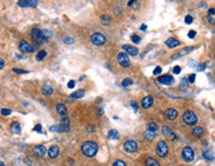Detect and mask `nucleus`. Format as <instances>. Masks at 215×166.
Wrapping results in <instances>:
<instances>
[{
  "label": "nucleus",
  "mask_w": 215,
  "mask_h": 166,
  "mask_svg": "<svg viewBox=\"0 0 215 166\" xmlns=\"http://www.w3.org/2000/svg\"><path fill=\"white\" fill-rule=\"evenodd\" d=\"M4 65H5V62H4V60L0 57V69H2L4 67Z\"/></svg>",
  "instance_id": "obj_51"
},
{
  "label": "nucleus",
  "mask_w": 215,
  "mask_h": 166,
  "mask_svg": "<svg viewBox=\"0 0 215 166\" xmlns=\"http://www.w3.org/2000/svg\"><path fill=\"white\" fill-rule=\"evenodd\" d=\"M100 22L102 23L104 26H107L111 23V18L108 15H103L100 17Z\"/></svg>",
  "instance_id": "obj_29"
},
{
  "label": "nucleus",
  "mask_w": 215,
  "mask_h": 166,
  "mask_svg": "<svg viewBox=\"0 0 215 166\" xmlns=\"http://www.w3.org/2000/svg\"><path fill=\"white\" fill-rule=\"evenodd\" d=\"M69 119L68 118V116H65V117L62 118V124L69 125Z\"/></svg>",
  "instance_id": "obj_45"
},
{
  "label": "nucleus",
  "mask_w": 215,
  "mask_h": 166,
  "mask_svg": "<svg viewBox=\"0 0 215 166\" xmlns=\"http://www.w3.org/2000/svg\"><path fill=\"white\" fill-rule=\"evenodd\" d=\"M179 85H181V87L182 89L187 88V86H188V80L185 77L184 78H181V82H179Z\"/></svg>",
  "instance_id": "obj_32"
},
{
  "label": "nucleus",
  "mask_w": 215,
  "mask_h": 166,
  "mask_svg": "<svg viewBox=\"0 0 215 166\" xmlns=\"http://www.w3.org/2000/svg\"><path fill=\"white\" fill-rule=\"evenodd\" d=\"M91 42L95 46H103L106 43V38L100 33H94L91 36Z\"/></svg>",
  "instance_id": "obj_6"
},
{
  "label": "nucleus",
  "mask_w": 215,
  "mask_h": 166,
  "mask_svg": "<svg viewBox=\"0 0 215 166\" xmlns=\"http://www.w3.org/2000/svg\"><path fill=\"white\" fill-rule=\"evenodd\" d=\"M0 166H5V165H4V163L2 162V161H0Z\"/></svg>",
  "instance_id": "obj_56"
},
{
  "label": "nucleus",
  "mask_w": 215,
  "mask_h": 166,
  "mask_svg": "<svg viewBox=\"0 0 215 166\" xmlns=\"http://www.w3.org/2000/svg\"><path fill=\"white\" fill-rule=\"evenodd\" d=\"M63 42H65V43H68V45H72V43H74V40L71 37H66L63 39Z\"/></svg>",
  "instance_id": "obj_36"
},
{
  "label": "nucleus",
  "mask_w": 215,
  "mask_h": 166,
  "mask_svg": "<svg viewBox=\"0 0 215 166\" xmlns=\"http://www.w3.org/2000/svg\"><path fill=\"white\" fill-rule=\"evenodd\" d=\"M144 136H145V138H146V139H149V141H153V139L157 136V133L154 132V130H147L146 132L144 133Z\"/></svg>",
  "instance_id": "obj_24"
},
{
  "label": "nucleus",
  "mask_w": 215,
  "mask_h": 166,
  "mask_svg": "<svg viewBox=\"0 0 215 166\" xmlns=\"http://www.w3.org/2000/svg\"><path fill=\"white\" fill-rule=\"evenodd\" d=\"M147 28H148V26L146 24H143L141 26V30L142 31H145V30H147Z\"/></svg>",
  "instance_id": "obj_54"
},
{
  "label": "nucleus",
  "mask_w": 215,
  "mask_h": 166,
  "mask_svg": "<svg viewBox=\"0 0 215 166\" xmlns=\"http://www.w3.org/2000/svg\"><path fill=\"white\" fill-rule=\"evenodd\" d=\"M41 92H42V94H44L46 96H50L53 94L54 88L51 85H49V84H45V85L41 88Z\"/></svg>",
  "instance_id": "obj_21"
},
{
  "label": "nucleus",
  "mask_w": 215,
  "mask_h": 166,
  "mask_svg": "<svg viewBox=\"0 0 215 166\" xmlns=\"http://www.w3.org/2000/svg\"><path fill=\"white\" fill-rule=\"evenodd\" d=\"M34 130H36L37 133H42V126L40 124L36 125V127L34 128Z\"/></svg>",
  "instance_id": "obj_48"
},
{
  "label": "nucleus",
  "mask_w": 215,
  "mask_h": 166,
  "mask_svg": "<svg viewBox=\"0 0 215 166\" xmlns=\"http://www.w3.org/2000/svg\"><path fill=\"white\" fill-rule=\"evenodd\" d=\"M192 135L195 136V138H202L203 135H204V130L200 127H195L192 130Z\"/></svg>",
  "instance_id": "obj_23"
},
{
  "label": "nucleus",
  "mask_w": 215,
  "mask_h": 166,
  "mask_svg": "<svg viewBox=\"0 0 215 166\" xmlns=\"http://www.w3.org/2000/svg\"><path fill=\"white\" fill-rule=\"evenodd\" d=\"M214 12H215V9H214V8H211V9L209 10V12H208V15L214 16Z\"/></svg>",
  "instance_id": "obj_52"
},
{
  "label": "nucleus",
  "mask_w": 215,
  "mask_h": 166,
  "mask_svg": "<svg viewBox=\"0 0 215 166\" xmlns=\"http://www.w3.org/2000/svg\"><path fill=\"white\" fill-rule=\"evenodd\" d=\"M13 71L16 72V73L18 74H25V73H28L27 70H23V69H19V68H13Z\"/></svg>",
  "instance_id": "obj_41"
},
{
  "label": "nucleus",
  "mask_w": 215,
  "mask_h": 166,
  "mask_svg": "<svg viewBox=\"0 0 215 166\" xmlns=\"http://www.w3.org/2000/svg\"><path fill=\"white\" fill-rule=\"evenodd\" d=\"M184 21H185V23H187V25L191 24V23H192V21H193V18H192V16H190V15H187V17H185Z\"/></svg>",
  "instance_id": "obj_40"
},
{
  "label": "nucleus",
  "mask_w": 215,
  "mask_h": 166,
  "mask_svg": "<svg viewBox=\"0 0 215 166\" xmlns=\"http://www.w3.org/2000/svg\"><path fill=\"white\" fill-rule=\"evenodd\" d=\"M202 157L205 160H208V161H212V160L214 159V154L210 150H205V151H203Z\"/></svg>",
  "instance_id": "obj_25"
},
{
  "label": "nucleus",
  "mask_w": 215,
  "mask_h": 166,
  "mask_svg": "<svg viewBox=\"0 0 215 166\" xmlns=\"http://www.w3.org/2000/svg\"><path fill=\"white\" fill-rule=\"evenodd\" d=\"M98 114H99L100 116L103 114V110H102V108H99V109H98Z\"/></svg>",
  "instance_id": "obj_55"
},
{
  "label": "nucleus",
  "mask_w": 215,
  "mask_h": 166,
  "mask_svg": "<svg viewBox=\"0 0 215 166\" xmlns=\"http://www.w3.org/2000/svg\"><path fill=\"white\" fill-rule=\"evenodd\" d=\"M109 139H119V133L116 130H110L108 133Z\"/></svg>",
  "instance_id": "obj_27"
},
{
  "label": "nucleus",
  "mask_w": 215,
  "mask_h": 166,
  "mask_svg": "<svg viewBox=\"0 0 215 166\" xmlns=\"http://www.w3.org/2000/svg\"><path fill=\"white\" fill-rule=\"evenodd\" d=\"M113 166H126V163H125L123 160H116V161L113 163Z\"/></svg>",
  "instance_id": "obj_39"
},
{
  "label": "nucleus",
  "mask_w": 215,
  "mask_h": 166,
  "mask_svg": "<svg viewBox=\"0 0 215 166\" xmlns=\"http://www.w3.org/2000/svg\"><path fill=\"white\" fill-rule=\"evenodd\" d=\"M173 73L175 74H179L181 73V66H179V65H176L173 67Z\"/></svg>",
  "instance_id": "obj_44"
},
{
  "label": "nucleus",
  "mask_w": 215,
  "mask_h": 166,
  "mask_svg": "<svg viewBox=\"0 0 215 166\" xmlns=\"http://www.w3.org/2000/svg\"><path fill=\"white\" fill-rule=\"evenodd\" d=\"M18 5L20 7H36L38 0H19Z\"/></svg>",
  "instance_id": "obj_13"
},
{
  "label": "nucleus",
  "mask_w": 215,
  "mask_h": 166,
  "mask_svg": "<svg viewBox=\"0 0 215 166\" xmlns=\"http://www.w3.org/2000/svg\"><path fill=\"white\" fill-rule=\"evenodd\" d=\"M133 84V81L130 79V78H125V79L122 81V86L123 87H128L130 85H132Z\"/></svg>",
  "instance_id": "obj_34"
},
{
  "label": "nucleus",
  "mask_w": 215,
  "mask_h": 166,
  "mask_svg": "<svg viewBox=\"0 0 215 166\" xmlns=\"http://www.w3.org/2000/svg\"><path fill=\"white\" fill-rule=\"evenodd\" d=\"M153 103H154V99L152 96H147V97H145L143 100H142L141 104L144 109H149L150 107H152Z\"/></svg>",
  "instance_id": "obj_15"
},
{
  "label": "nucleus",
  "mask_w": 215,
  "mask_h": 166,
  "mask_svg": "<svg viewBox=\"0 0 215 166\" xmlns=\"http://www.w3.org/2000/svg\"><path fill=\"white\" fill-rule=\"evenodd\" d=\"M135 2H137V0H130V1L128 2V6H133Z\"/></svg>",
  "instance_id": "obj_53"
},
{
  "label": "nucleus",
  "mask_w": 215,
  "mask_h": 166,
  "mask_svg": "<svg viewBox=\"0 0 215 166\" xmlns=\"http://www.w3.org/2000/svg\"><path fill=\"white\" fill-rule=\"evenodd\" d=\"M117 59H118V62L120 63V65L123 66V67H129L130 65H131L130 63L129 57L125 52H120L117 57Z\"/></svg>",
  "instance_id": "obj_7"
},
{
  "label": "nucleus",
  "mask_w": 215,
  "mask_h": 166,
  "mask_svg": "<svg viewBox=\"0 0 215 166\" xmlns=\"http://www.w3.org/2000/svg\"><path fill=\"white\" fill-rule=\"evenodd\" d=\"M131 40H132V42L134 43H140V41H141V38L139 36H137V35H133V36L131 37Z\"/></svg>",
  "instance_id": "obj_37"
},
{
  "label": "nucleus",
  "mask_w": 215,
  "mask_h": 166,
  "mask_svg": "<svg viewBox=\"0 0 215 166\" xmlns=\"http://www.w3.org/2000/svg\"><path fill=\"white\" fill-rule=\"evenodd\" d=\"M82 153L87 157H93L98 151V145L94 141H85L81 146Z\"/></svg>",
  "instance_id": "obj_1"
},
{
  "label": "nucleus",
  "mask_w": 215,
  "mask_h": 166,
  "mask_svg": "<svg viewBox=\"0 0 215 166\" xmlns=\"http://www.w3.org/2000/svg\"><path fill=\"white\" fill-rule=\"evenodd\" d=\"M181 157L185 162H192L194 159V151L190 146H185L181 151Z\"/></svg>",
  "instance_id": "obj_5"
},
{
  "label": "nucleus",
  "mask_w": 215,
  "mask_h": 166,
  "mask_svg": "<svg viewBox=\"0 0 215 166\" xmlns=\"http://www.w3.org/2000/svg\"><path fill=\"white\" fill-rule=\"evenodd\" d=\"M19 49L22 52H25V54H30V52L34 51V46L31 43H29L28 42L23 40L19 43Z\"/></svg>",
  "instance_id": "obj_8"
},
{
  "label": "nucleus",
  "mask_w": 215,
  "mask_h": 166,
  "mask_svg": "<svg viewBox=\"0 0 215 166\" xmlns=\"http://www.w3.org/2000/svg\"><path fill=\"white\" fill-rule=\"evenodd\" d=\"M165 45H167V46H168L170 49H173V48L179 46L181 45V43H179V40L175 39V38H168V39L165 41Z\"/></svg>",
  "instance_id": "obj_16"
},
{
  "label": "nucleus",
  "mask_w": 215,
  "mask_h": 166,
  "mask_svg": "<svg viewBox=\"0 0 215 166\" xmlns=\"http://www.w3.org/2000/svg\"><path fill=\"white\" fill-rule=\"evenodd\" d=\"M83 96H84V90L79 89V90H77V91L71 93V98H72V99H80V98H82Z\"/></svg>",
  "instance_id": "obj_26"
},
{
  "label": "nucleus",
  "mask_w": 215,
  "mask_h": 166,
  "mask_svg": "<svg viewBox=\"0 0 215 166\" xmlns=\"http://www.w3.org/2000/svg\"><path fill=\"white\" fill-rule=\"evenodd\" d=\"M187 36L189 39H194L196 36V32L195 31H193V30H190L189 32H188V34H187Z\"/></svg>",
  "instance_id": "obj_42"
},
{
  "label": "nucleus",
  "mask_w": 215,
  "mask_h": 166,
  "mask_svg": "<svg viewBox=\"0 0 215 166\" xmlns=\"http://www.w3.org/2000/svg\"><path fill=\"white\" fill-rule=\"evenodd\" d=\"M11 114V110L10 109H6V108H4V109H2L1 110V115L2 116H9Z\"/></svg>",
  "instance_id": "obj_38"
},
{
  "label": "nucleus",
  "mask_w": 215,
  "mask_h": 166,
  "mask_svg": "<svg viewBox=\"0 0 215 166\" xmlns=\"http://www.w3.org/2000/svg\"><path fill=\"white\" fill-rule=\"evenodd\" d=\"M48 154L51 158H56V157L59 156V154H60V148L58 147L57 145H53V146H51L49 148Z\"/></svg>",
  "instance_id": "obj_17"
},
{
  "label": "nucleus",
  "mask_w": 215,
  "mask_h": 166,
  "mask_svg": "<svg viewBox=\"0 0 215 166\" xmlns=\"http://www.w3.org/2000/svg\"><path fill=\"white\" fill-rule=\"evenodd\" d=\"M123 49L125 51H127L129 54H131V55H137L139 54V49L137 48H135V46L124 45L123 46Z\"/></svg>",
  "instance_id": "obj_20"
},
{
  "label": "nucleus",
  "mask_w": 215,
  "mask_h": 166,
  "mask_svg": "<svg viewBox=\"0 0 215 166\" xmlns=\"http://www.w3.org/2000/svg\"><path fill=\"white\" fill-rule=\"evenodd\" d=\"M164 115H165V117L167 118L168 121H173V120H175L176 117H178L179 113H178V111H176V110L173 109V108H171V109H168V110L165 111Z\"/></svg>",
  "instance_id": "obj_12"
},
{
  "label": "nucleus",
  "mask_w": 215,
  "mask_h": 166,
  "mask_svg": "<svg viewBox=\"0 0 215 166\" xmlns=\"http://www.w3.org/2000/svg\"><path fill=\"white\" fill-rule=\"evenodd\" d=\"M193 49H194V48H192V46H188V48H184V49H182L181 51H179L178 54L171 55V59H179V57H184V55L187 54H189V52H190L191 51H193Z\"/></svg>",
  "instance_id": "obj_14"
},
{
  "label": "nucleus",
  "mask_w": 215,
  "mask_h": 166,
  "mask_svg": "<svg viewBox=\"0 0 215 166\" xmlns=\"http://www.w3.org/2000/svg\"><path fill=\"white\" fill-rule=\"evenodd\" d=\"M161 72H162V67L161 66H157V67L154 69L153 73H154V75H158L161 73Z\"/></svg>",
  "instance_id": "obj_43"
},
{
  "label": "nucleus",
  "mask_w": 215,
  "mask_h": 166,
  "mask_svg": "<svg viewBox=\"0 0 215 166\" xmlns=\"http://www.w3.org/2000/svg\"><path fill=\"white\" fill-rule=\"evenodd\" d=\"M187 80L189 83H194V81H195V74H191Z\"/></svg>",
  "instance_id": "obj_50"
},
{
  "label": "nucleus",
  "mask_w": 215,
  "mask_h": 166,
  "mask_svg": "<svg viewBox=\"0 0 215 166\" xmlns=\"http://www.w3.org/2000/svg\"><path fill=\"white\" fill-rule=\"evenodd\" d=\"M147 129L150 130H154V132H157L159 129V127H158V125L155 123H149L147 125Z\"/></svg>",
  "instance_id": "obj_31"
},
{
  "label": "nucleus",
  "mask_w": 215,
  "mask_h": 166,
  "mask_svg": "<svg viewBox=\"0 0 215 166\" xmlns=\"http://www.w3.org/2000/svg\"><path fill=\"white\" fill-rule=\"evenodd\" d=\"M131 107L133 108V110H134V112L136 113L138 111V105H137V103H136V102H131Z\"/></svg>",
  "instance_id": "obj_47"
},
{
  "label": "nucleus",
  "mask_w": 215,
  "mask_h": 166,
  "mask_svg": "<svg viewBox=\"0 0 215 166\" xmlns=\"http://www.w3.org/2000/svg\"><path fill=\"white\" fill-rule=\"evenodd\" d=\"M146 166H161V165H160V163L156 159L152 158V157H149L146 160Z\"/></svg>",
  "instance_id": "obj_28"
},
{
  "label": "nucleus",
  "mask_w": 215,
  "mask_h": 166,
  "mask_svg": "<svg viewBox=\"0 0 215 166\" xmlns=\"http://www.w3.org/2000/svg\"><path fill=\"white\" fill-rule=\"evenodd\" d=\"M46 57H47V51H44V49H42V51H40L39 52H38V54H37V60L41 62V60L44 59Z\"/></svg>",
  "instance_id": "obj_30"
},
{
  "label": "nucleus",
  "mask_w": 215,
  "mask_h": 166,
  "mask_svg": "<svg viewBox=\"0 0 215 166\" xmlns=\"http://www.w3.org/2000/svg\"><path fill=\"white\" fill-rule=\"evenodd\" d=\"M182 120L187 126H194L197 123V116L194 112L188 110L185 111L184 114L182 115Z\"/></svg>",
  "instance_id": "obj_2"
},
{
  "label": "nucleus",
  "mask_w": 215,
  "mask_h": 166,
  "mask_svg": "<svg viewBox=\"0 0 215 166\" xmlns=\"http://www.w3.org/2000/svg\"><path fill=\"white\" fill-rule=\"evenodd\" d=\"M50 130H52V132H58V133H66V132H69V126L63 124L54 125V126H52L50 128Z\"/></svg>",
  "instance_id": "obj_10"
},
{
  "label": "nucleus",
  "mask_w": 215,
  "mask_h": 166,
  "mask_svg": "<svg viewBox=\"0 0 215 166\" xmlns=\"http://www.w3.org/2000/svg\"><path fill=\"white\" fill-rule=\"evenodd\" d=\"M157 80H158V82L164 84V85H171L175 82L173 77L171 76V75H163V76H160Z\"/></svg>",
  "instance_id": "obj_11"
},
{
  "label": "nucleus",
  "mask_w": 215,
  "mask_h": 166,
  "mask_svg": "<svg viewBox=\"0 0 215 166\" xmlns=\"http://www.w3.org/2000/svg\"><path fill=\"white\" fill-rule=\"evenodd\" d=\"M56 109H57V112L59 113V114L62 116V117H65V116L68 115V109H66V106L63 104L57 105Z\"/></svg>",
  "instance_id": "obj_22"
},
{
  "label": "nucleus",
  "mask_w": 215,
  "mask_h": 166,
  "mask_svg": "<svg viewBox=\"0 0 215 166\" xmlns=\"http://www.w3.org/2000/svg\"><path fill=\"white\" fill-rule=\"evenodd\" d=\"M31 34H32V39H33V41L37 45H43V43L48 41L47 38L44 37L42 31L39 30V29H33Z\"/></svg>",
  "instance_id": "obj_3"
},
{
  "label": "nucleus",
  "mask_w": 215,
  "mask_h": 166,
  "mask_svg": "<svg viewBox=\"0 0 215 166\" xmlns=\"http://www.w3.org/2000/svg\"><path fill=\"white\" fill-rule=\"evenodd\" d=\"M42 33H43V35H44V37H45V38H47V39H49V38H51V37L54 35L53 32L50 31V30H43V31H42Z\"/></svg>",
  "instance_id": "obj_35"
},
{
  "label": "nucleus",
  "mask_w": 215,
  "mask_h": 166,
  "mask_svg": "<svg viewBox=\"0 0 215 166\" xmlns=\"http://www.w3.org/2000/svg\"><path fill=\"white\" fill-rule=\"evenodd\" d=\"M74 86H75V82L74 80H69V83H68V87L69 89H72V88H74Z\"/></svg>",
  "instance_id": "obj_46"
},
{
  "label": "nucleus",
  "mask_w": 215,
  "mask_h": 166,
  "mask_svg": "<svg viewBox=\"0 0 215 166\" xmlns=\"http://www.w3.org/2000/svg\"><path fill=\"white\" fill-rule=\"evenodd\" d=\"M34 152L37 156L42 157L45 155V153L47 152V148L44 145H37L36 147L34 148Z\"/></svg>",
  "instance_id": "obj_18"
},
{
  "label": "nucleus",
  "mask_w": 215,
  "mask_h": 166,
  "mask_svg": "<svg viewBox=\"0 0 215 166\" xmlns=\"http://www.w3.org/2000/svg\"><path fill=\"white\" fill-rule=\"evenodd\" d=\"M163 133L165 136H171L173 135V133H171V129L168 127L167 126H165V127H163Z\"/></svg>",
  "instance_id": "obj_33"
},
{
  "label": "nucleus",
  "mask_w": 215,
  "mask_h": 166,
  "mask_svg": "<svg viewBox=\"0 0 215 166\" xmlns=\"http://www.w3.org/2000/svg\"><path fill=\"white\" fill-rule=\"evenodd\" d=\"M10 130L11 133H14V135H20L21 133V126L18 122H13L10 126Z\"/></svg>",
  "instance_id": "obj_19"
},
{
  "label": "nucleus",
  "mask_w": 215,
  "mask_h": 166,
  "mask_svg": "<svg viewBox=\"0 0 215 166\" xmlns=\"http://www.w3.org/2000/svg\"><path fill=\"white\" fill-rule=\"evenodd\" d=\"M198 65V68H197V70H198V71L204 70L205 67H206V65H205V63H201V65Z\"/></svg>",
  "instance_id": "obj_49"
},
{
  "label": "nucleus",
  "mask_w": 215,
  "mask_h": 166,
  "mask_svg": "<svg viewBox=\"0 0 215 166\" xmlns=\"http://www.w3.org/2000/svg\"><path fill=\"white\" fill-rule=\"evenodd\" d=\"M137 148H138V144L134 141H127L124 144V149L129 153L135 152L137 150Z\"/></svg>",
  "instance_id": "obj_9"
},
{
  "label": "nucleus",
  "mask_w": 215,
  "mask_h": 166,
  "mask_svg": "<svg viewBox=\"0 0 215 166\" xmlns=\"http://www.w3.org/2000/svg\"><path fill=\"white\" fill-rule=\"evenodd\" d=\"M157 155L160 157H165L168 152V146L167 142L165 141H160L157 144V149H156Z\"/></svg>",
  "instance_id": "obj_4"
}]
</instances>
